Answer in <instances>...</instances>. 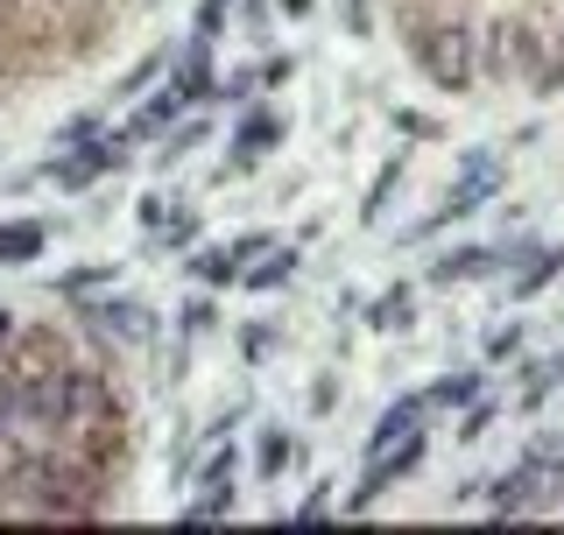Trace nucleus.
<instances>
[{"mask_svg":"<svg viewBox=\"0 0 564 535\" xmlns=\"http://www.w3.org/2000/svg\"><path fill=\"white\" fill-rule=\"evenodd\" d=\"M14 331H22V325H14V317H8V310H0V352H8V346H14Z\"/></svg>","mask_w":564,"mask_h":535,"instance_id":"5701e85b","label":"nucleus"},{"mask_svg":"<svg viewBox=\"0 0 564 535\" xmlns=\"http://www.w3.org/2000/svg\"><path fill=\"white\" fill-rule=\"evenodd\" d=\"M395 176H402V163H388V170L375 176V198H367V219H381V205H388V190H395Z\"/></svg>","mask_w":564,"mask_h":535,"instance_id":"aec40b11","label":"nucleus"},{"mask_svg":"<svg viewBox=\"0 0 564 535\" xmlns=\"http://www.w3.org/2000/svg\"><path fill=\"white\" fill-rule=\"evenodd\" d=\"M416 451H423V430H410V437H395V444H375V458H367V479L352 487V501L346 507H375L388 487H395L402 472L416 466Z\"/></svg>","mask_w":564,"mask_h":535,"instance_id":"20e7f679","label":"nucleus"},{"mask_svg":"<svg viewBox=\"0 0 564 535\" xmlns=\"http://www.w3.org/2000/svg\"><path fill=\"white\" fill-rule=\"evenodd\" d=\"M290 268H296V261H290V247H282V254H275L269 268H254L247 282H254V290H275V282H290Z\"/></svg>","mask_w":564,"mask_h":535,"instance_id":"a211bd4d","label":"nucleus"},{"mask_svg":"<svg viewBox=\"0 0 564 535\" xmlns=\"http://www.w3.org/2000/svg\"><path fill=\"white\" fill-rule=\"evenodd\" d=\"M170 85L184 92V106H191V99H205V85H212V78H205V57H191V64H184V70L170 78Z\"/></svg>","mask_w":564,"mask_h":535,"instance_id":"2eb2a0df","label":"nucleus"},{"mask_svg":"<svg viewBox=\"0 0 564 535\" xmlns=\"http://www.w3.org/2000/svg\"><path fill=\"white\" fill-rule=\"evenodd\" d=\"M501 155H487V149H473L466 163H458V176H452V190H445V211H437V219H466V211H480L494 190H501ZM423 233V226H416Z\"/></svg>","mask_w":564,"mask_h":535,"instance_id":"7ed1b4c3","label":"nucleus"},{"mask_svg":"<svg viewBox=\"0 0 564 535\" xmlns=\"http://www.w3.org/2000/svg\"><path fill=\"white\" fill-rule=\"evenodd\" d=\"M487 268H494V247H458V254H445V261L431 268V282H445V290H452V282H473V275H487Z\"/></svg>","mask_w":564,"mask_h":535,"instance_id":"6e6552de","label":"nucleus"},{"mask_svg":"<svg viewBox=\"0 0 564 535\" xmlns=\"http://www.w3.org/2000/svg\"><path fill=\"white\" fill-rule=\"evenodd\" d=\"M234 261H240V254H226V247H219V254H198V275H205V282H234V275H240Z\"/></svg>","mask_w":564,"mask_h":535,"instance_id":"f3484780","label":"nucleus"},{"mask_svg":"<svg viewBox=\"0 0 564 535\" xmlns=\"http://www.w3.org/2000/svg\"><path fill=\"white\" fill-rule=\"evenodd\" d=\"M557 381H564V352H557V360H543V367H536V373L522 381V402H543V395H551Z\"/></svg>","mask_w":564,"mask_h":535,"instance_id":"ddd939ff","label":"nucleus"},{"mask_svg":"<svg viewBox=\"0 0 564 535\" xmlns=\"http://www.w3.org/2000/svg\"><path fill=\"white\" fill-rule=\"evenodd\" d=\"M99 416H120L113 381L99 367H64V430L70 423H99Z\"/></svg>","mask_w":564,"mask_h":535,"instance_id":"39448f33","label":"nucleus"},{"mask_svg":"<svg viewBox=\"0 0 564 535\" xmlns=\"http://www.w3.org/2000/svg\"><path fill=\"white\" fill-rule=\"evenodd\" d=\"M557 268H564V254H536V261H529V268H522V275H516V296H536V290H543V282H551V275H557Z\"/></svg>","mask_w":564,"mask_h":535,"instance_id":"f8f14e48","label":"nucleus"},{"mask_svg":"<svg viewBox=\"0 0 564 535\" xmlns=\"http://www.w3.org/2000/svg\"><path fill=\"white\" fill-rule=\"evenodd\" d=\"M85 317H99V325H106V331H120V338H149V325H141L134 303H99V310H85Z\"/></svg>","mask_w":564,"mask_h":535,"instance_id":"9b49d317","label":"nucleus"},{"mask_svg":"<svg viewBox=\"0 0 564 535\" xmlns=\"http://www.w3.org/2000/svg\"><path fill=\"white\" fill-rule=\"evenodd\" d=\"M282 466H290V437H261V472H282Z\"/></svg>","mask_w":564,"mask_h":535,"instance_id":"6ab92c4d","label":"nucleus"},{"mask_svg":"<svg viewBox=\"0 0 564 535\" xmlns=\"http://www.w3.org/2000/svg\"><path fill=\"white\" fill-rule=\"evenodd\" d=\"M198 487H205V493L191 501V522H219V514L234 507V458H212Z\"/></svg>","mask_w":564,"mask_h":535,"instance_id":"0eeeda50","label":"nucleus"},{"mask_svg":"<svg viewBox=\"0 0 564 535\" xmlns=\"http://www.w3.org/2000/svg\"><path fill=\"white\" fill-rule=\"evenodd\" d=\"M269 141H275V120H247V128H240V163H247V155H261Z\"/></svg>","mask_w":564,"mask_h":535,"instance_id":"dca6fc26","label":"nucleus"},{"mask_svg":"<svg viewBox=\"0 0 564 535\" xmlns=\"http://www.w3.org/2000/svg\"><path fill=\"white\" fill-rule=\"evenodd\" d=\"M375 325H381V331H388V325H395V331L410 325V290H388V296L375 303Z\"/></svg>","mask_w":564,"mask_h":535,"instance_id":"4468645a","label":"nucleus"},{"mask_svg":"<svg viewBox=\"0 0 564 535\" xmlns=\"http://www.w3.org/2000/svg\"><path fill=\"white\" fill-rule=\"evenodd\" d=\"M410 57H416V70L437 85V92H466V85L480 78V50H473L466 29H416Z\"/></svg>","mask_w":564,"mask_h":535,"instance_id":"f257e3e1","label":"nucleus"},{"mask_svg":"<svg viewBox=\"0 0 564 535\" xmlns=\"http://www.w3.org/2000/svg\"><path fill=\"white\" fill-rule=\"evenodd\" d=\"M0 35H8V22H0Z\"/></svg>","mask_w":564,"mask_h":535,"instance_id":"b1692460","label":"nucleus"},{"mask_svg":"<svg viewBox=\"0 0 564 535\" xmlns=\"http://www.w3.org/2000/svg\"><path fill=\"white\" fill-rule=\"evenodd\" d=\"M473 395V373H458V381H437L431 387V402H466Z\"/></svg>","mask_w":564,"mask_h":535,"instance_id":"412c9836","label":"nucleus"},{"mask_svg":"<svg viewBox=\"0 0 564 535\" xmlns=\"http://www.w3.org/2000/svg\"><path fill=\"white\" fill-rule=\"evenodd\" d=\"M219 22H226V0H205V14H198V29L212 35V29H219Z\"/></svg>","mask_w":564,"mask_h":535,"instance_id":"4be33fe9","label":"nucleus"},{"mask_svg":"<svg viewBox=\"0 0 564 535\" xmlns=\"http://www.w3.org/2000/svg\"><path fill=\"white\" fill-rule=\"evenodd\" d=\"M43 254V226L35 219H14V226H0V268H14V261H35Z\"/></svg>","mask_w":564,"mask_h":535,"instance_id":"1a4fd4ad","label":"nucleus"},{"mask_svg":"<svg viewBox=\"0 0 564 535\" xmlns=\"http://www.w3.org/2000/svg\"><path fill=\"white\" fill-rule=\"evenodd\" d=\"M113 163H120V141H93L85 155H64V163H50V176H57L64 190H85L99 170H113Z\"/></svg>","mask_w":564,"mask_h":535,"instance_id":"423d86ee","label":"nucleus"},{"mask_svg":"<svg viewBox=\"0 0 564 535\" xmlns=\"http://www.w3.org/2000/svg\"><path fill=\"white\" fill-rule=\"evenodd\" d=\"M423 416H431V395H402V402H395V408H388V416H381L375 444H395V437H410Z\"/></svg>","mask_w":564,"mask_h":535,"instance_id":"9d476101","label":"nucleus"},{"mask_svg":"<svg viewBox=\"0 0 564 535\" xmlns=\"http://www.w3.org/2000/svg\"><path fill=\"white\" fill-rule=\"evenodd\" d=\"M557 487H564V458L557 451H536V458H522V466L494 487V501H501V514H529V507L551 501Z\"/></svg>","mask_w":564,"mask_h":535,"instance_id":"f03ea898","label":"nucleus"}]
</instances>
